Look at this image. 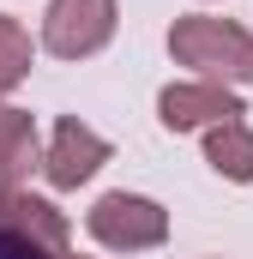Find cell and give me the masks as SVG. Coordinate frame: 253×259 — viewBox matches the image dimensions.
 Listing matches in <instances>:
<instances>
[{
  "instance_id": "cell-6",
  "label": "cell",
  "mask_w": 253,
  "mask_h": 259,
  "mask_svg": "<svg viewBox=\"0 0 253 259\" xmlns=\"http://www.w3.org/2000/svg\"><path fill=\"white\" fill-rule=\"evenodd\" d=\"M0 223H12L24 241H36L43 253H72V223H66V211L55 199L30 193V187H6L0 193Z\"/></svg>"
},
{
  "instance_id": "cell-10",
  "label": "cell",
  "mask_w": 253,
  "mask_h": 259,
  "mask_svg": "<svg viewBox=\"0 0 253 259\" xmlns=\"http://www.w3.org/2000/svg\"><path fill=\"white\" fill-rule=\"evenodd\" d=\"M0 259H55V253H43L36 241H24L12 223H0Z\"/></svg>"
},
{
  "instance_id": "cell-8",
  "label": "cell",
  "mask_w": 253,
  "mask_h": 259,
  "mask_svg": "<svg viewBox=\"0 0 253 259\" xmlns=\"http://www.w3.org/2000/svg\"><path fill=\"white\" fill-rule=\"evenodd\" d=\"M205 163H211V175L247 187V181H253V127H247V121L205 127Z\"/></svg>"
},
{
  "instance_id": "cell-4",
  "label": "cell",
  "mask_w": 253,
  "mask_h": 259,
  "mask_svg": "<svg viewBox=\"0 0 253 259\" xmlns=\"http://www.w3.org/2000/svg\"><path fill=\"white\" fill-rule=\"evenodd\" d=\"M109 157H115V145L91 127V121L61 115L55 133H49V145H43V157H36V169H43V181L55 193H78V187H91L109 169Z\"/></svg>"
},
{
  "instance_id": "cell-1",
  "label": "cell",
  "mask_w": 253,
  "mask_h": 259,
  "mask_svg": "<svg viewBox=\"0 0 253 259\" xmlns=\"http://www.w3.org/2000/svg\"><path fill=\"white\" fill-rule=\"evenodd\" d=\"M169 55H175V66H187V78L229 84V91L253 84V30L235 24V18L181 12V18L169 24Z\"/></svg>"
},
{
  "instance_id": "cell-5",
  "label": "cell",
  "mask_w": 253,
  "mask_h": 259,
  "mask_svg": "<svg viewBox=\"0 0 253 259\" xmlns=\"http://www.w3.org/2000/svg\"><path fill=\"white\" fill-rule=\"evenodd\" d=\"M223 121H247V103L229 84L175 78L157 91V127L163 133H205V127H223Z\"/></svg>"
},
{
  "instance_id": "cell-2",
  "label": "cell",
  "mask_w": 253,
  "mask_h": 259,
  "mask_svg": "<svg viewBox=\"0 0 253 259\" xmlns=\"http://www.w3.org/2000/svg\"><path fill=\"white\" fill-rule=\"evenodd\" d=\"M85 235L103 247V253H151V247H163L169 241V205L151 193H115L91 199V211H85Z\"/></svg>"
},
{
  "instance_id": "cell-11",
  "label": "cell",
  "mask_w": 253,
  "mask_h": 259,
  "mask_svg": "<svg viewBox=\"0 0 253 259\" xmlns=\"http://www.w3.org/2000/svg\"><path fill=\"white\" fill-rule=\"evenodd\" d=\"M61 259H85V253H61Z\"/></svg>"
},
{
  "instance_id": "cell-3",
  "label": "cell",
  "mask_w": 253,
  "mask_h": 259,
  "mask_svg": "<svg viewBox=\"0 0 253 259\" xmlns=\"http://www.w3.org/2000/svg\"><path fill=\"white\" fill-rule=\"evenodd\" d=\"M115 30H121V0H49L36 49L55 61H91L115 42Z\"/></svg>"
},
{
  "instance_id": "cell-9",
  "label": "cell",
  "mask_w": 253,
  "mask_h": 259,
  "mask_svg": "<svg viewBox=\"0 0 253 259\" xmlns=\"http://www.w3.org/2000/svg\"><path fill=\"white\" fill-rule=\"evenodd\" d=\"M30 66H36V42H30V30H24V18L0 12V103L30 78Z\"/></svg>"
},
{
  "instance_id": "cell-7",
  "label": "cell",
  "mask_w": 253,
  "mask_h": 259,
  "mask_svg": "<svg viewBox=\"0 0 253 259\" xmlns=\"http://www.w3.org/2000/svg\"><path fill=\"white\" fill-rule=\"evenodd\" d=\"M43 157V133H36V115L30 109H12L0 103V193L6 187H24L30 169Z\"/></svg>"
}]
</instances>
